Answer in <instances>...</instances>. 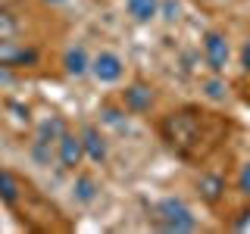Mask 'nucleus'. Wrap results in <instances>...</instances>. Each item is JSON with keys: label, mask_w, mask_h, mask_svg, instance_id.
I'll return each instance as SVG.
<instances>
[{"label": "nucleus", "mask_w": 250, "mask_h": 234, "mask_svg": "<svg viewBox=\"0 0 250 234\" xmlns=\"http://www.w3.org/2000/svg\"><path fill=\"white\" fill-rule=\"evenodd\" d=\"M153 225L169 234H188L197 231V215L182 197H163L153 206Z\"/></svg>", "instance_id": "obj_1"}, {"label": "nucleus", "mask_w": 250, "mask_h": 234, "mask_svg": "<svg viewBox=\"0 0 250 234\" xmlns=\"http://www.w3.org/2000/svg\"><path fill=\"white\" fill-rule=\"evenodd\" d=\"M125 72H128V62L119 50H113V47H100L97 53H91V66H88V75L94 81L100 84V88H113V84H119Z\"/></svg>", "instance_id": "obj_2"}, {"label": "nucleus", "mask_w": 250, "mask_h": 234, "mask_svg": "<svg viewBox=\"0 0 250 234\" xmlns=\"http://www.w3.org/2000/svg\"><path fill=\"white\" fill-rule=\"evenodd\" d=\"M203 59H207L213 75H225V69L231 66V44L225 31H207L203 35Z\"/></svg>", "instance_id": "obj_3"}, {"label": "nucleus", "mask_w": 250, "mask_h": 234, "mask_svg": "<svg viewBox=\"0 0 250 234\" xmlns=\"http://www.w3.org/2000/svg\"><path fill=\"white\" fill-rule=\"evenodd\" d=\"M62 131H66V125H62V119H57V116L41 122L35 140H31V159H35L38 166H50V147H57Z\"/></svg>", "instance_id": "obj_4"}, {"label": "nucleus", "mask_w": 250, "mask_h": 234, "mask_svg": "<svg viewBox=\"0 0 250 234\" xmlns=\"http://www.w3.org/2000/svg\"><path fill=\"white\" fill-rule=\"evenodd\" d=\"M82 159H84V147H82V137L75 131H62L60 140H57V162L62 172H78L82 169Z\"/></svg>", "instance_id": "obj_5"}, {"label": "nucleus", "mask_w": 250, "mask_h": 234, "mask_svg": "<svg viewBox=\"0 0 250 234\" xmlns=\"http://www.w3.org/2000/svg\"><path fill=\"white\" fill-rule=\"evenodd\" d=\"M78 137H82V147H84V159H91V162H106V156H109V140L106 135L97 128V125H82V131H78Z\"/></svg>", "instance_id": "obj_6"}, {"label": "nucleus", "mask_w": 250, "mask_h": 234, "mask_svg": "<svg viewBox=\"0 0 250 234\" xmlns=\"http://www.w3.org/2000/svg\"><path fill=\"white\" fill-rule=\"evenodd\" d=\"M38 59V53L31 47H22L10 41V38H0V66L3 69H19V66H31Z\"/></svg>", "instance_id": "obj_7"}, {"label": "nucleus", "mask_w": 250, "mask_h": 234, "mask_svg": "<svg viewBox=\"0 0 250 234\" xmlns=\"http://www.w3.org/2000/svg\"><path fill=\"white\" fill-rule=\"evenodd\" d=\"M153 100H156V94H153V88H147V84H128V88L122 91V106L135 116L147 113V109L153 106Z\"/></svg>", "instance_id": "obj_8"}, {"label": "nucleus", "mask_w": 250, "mask_h": 234, "mask_svg": "<svg viewBox=\"0 0 250 234\" xmlns=\"http://www.w3.org/2000/svg\"><path fill=\"white\" fill-rule=\"evenodd\" d=\"M160 3L163 0H122L125 16H128L135 25H150L160 19Z\"/></svg>", "instance_id": "obj_9"}, {"label": "nucleus", "mask_w": 250, "mask_h": 234, "mask_svg": "<svg viewBox=\"0 0 250 234\" xmlns=\"http://www.w3.org/2000/svg\"><path fill=\"white\" fill-rule=\"evenodd\" d=\"M88 66H91V53L84 44H72L62 53V72L69 78H84L88 75Z\"/></svg>", "instance_id": "obj_10"}, {"label": "nucleus", "mask_w": 250, "mask_h": 234, "mask_svg": "<svg viewBox=\"0 0 250 234\" xmlns=\"http://www.w3.org/2000/svg\"><path fill=\"white\" fill-rule=\"evenodd\" d=\"M100 197V184L97 178L91 175V172H78L75 181H72V200L78 203V206H91L94 200Z\"/></svg>", "instance_id": "obj_11"}, {"label": "nucleus", "mask_w": 250, "mask_h": 234, "mask_svg": "<svg viewBox=\"0 0 250 234\" xmlns=\"http://www.w3.org/2000/svg\"><path fill=\"white\" fill-rule=\"evenodd\" d=\"M19 197H22V184H19V178H16L10 169L0 166V200L13 206V203H19Z\"/></svg>", "instance_id": "obj_12"}, {"label": "nucleus", "mask_w": 250, "mask_h": 234, "mask_svg": "<svg viewBox=\"0 0 250 234\" xmlns=\"http://www.w3.org/2000/svg\"><path fill=\"white\" fill-rule=\"evenodd\" d=\"M197 191H200V197L207 200V203H219V200H222V194H225V181L219 175H200Z\"/></svg>", "instance_id": "obj_13"}, {"label": "nucleus", "mask_w": 250, "mask_h": 234, "mask_svg": "<svg viewBox=\"0 0 250 234\" xmlns=\"http://www.w3.org/2000/svg\"><path fill=\"white\" fill-rule=\"evenodd\" d=\"M203 94H207L209 100H225L229 97V84H225V78L222 75H213V78H207V81H203Z\"/></svg>", "instance_id": "obj_14"}, {"label": "nucleus", "mask_w": 250, "mask_h": 234, "mask_svg": "<svg viewBox=\"0 0 250 234\" xmlns=\"http://www.w3.org/2000/svg\"><path fill=\"white\" fill-rule=\"evenodd\" d=\"M160 16L169 22V25H172V22H178V3H172V0H163V3H160Z\"/></svg>", "instance_id": "obj_15"}, {"label": "nucleus", "mask_w": 250, "mask_h": 234, "mask_svg": "<svg viewBox=\"0 0 250 234\" xmlns=\"http://www.w3.org/2000/svg\"><path fill=\"white\" fill-rule=\"evenodd\" d=\"M238 187H241V194H247V197H250V159L238 172Z\"/></svg>", "instance_id": "obj_16"}, {"label": "nucleus", "mask_w": 250, "mask_h": 234, "mask_svg": "<svg viewBox=\"0 0 250 234\" xmlns=\"http://www.w3.org/2000/svg\"><path fill=\"white\" fill-rule=\"evenodd\" d=\"M238 59H241V69H244V75H250V38L244 44H241V53H238Z\"/></svg>", "instance_id": "obj_17"}, {"label": "nucleus", "mask_w": 250, "mask_h": 234, "mask_svg": "<svg viewBox=\"0 0 250 234\" xmlns=\"http://www.w3.org/2000/svg\"><path fill=\"white\" fill-rule=\"evenodd\" d=\"M44 3H47V6H66L69 0H44Z\"/></svg>", "instance_id": "obj_18"}]
</instances>
